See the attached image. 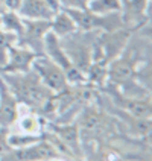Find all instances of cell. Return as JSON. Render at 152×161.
Returning a JSON list of instances; mask_svg holds the SVG:
<instances>
[{
	"label": "cell",
	"instance_id": "cell-5",
	"mask_svg": "<svg viewBox=\"0 0 152 161\" xmlns=\"http://www.w3.org/2000/svg\"><path fill=\"white\" fill-rule=\"evenodd\" d=\"M56 158H61V155L43 137L40 142L25 147H11L2 161H50Z\"/></svg>",
	"mask_w": 152,
	"mask_h": 161
},
{
	"label": "cell",
	"instance_id": "cell-3",
	"mask_svg": "<svg viewBox=\"0 0 152 161\" xmlns=\"http://www.w3.org/2000/svg\"><path fill=\"white\" fill-rule=\"evenodd\" d=\"M43 53L50 61H53L56 65H59L63 69L70 85H78V84L85 82V75L70 63L69 56L64 52L63 46H61V40L50 31L46 34L44 40H43Z\"/></svg>",
	"mask_w": 152,
	"mask_h": 161
},
{
	"label": "cell",
	"instance_id": "cell-16",
	"mask_svg": "<svg viewBox=\"0 0 152 161\" xmlns=\"http://www.w3.org/2000/svg\"><path fill=\"white\" fill-rule=\"evenodd\" d=\"M91 0H59L61 9H85Z\"/></svg>",
	"mask_w": 152,
	"mask_h": 161
},
{
	"label": "cell",
	"instance_id": "cell-14",
	"mask_svg": "<svg viewBox=\"0 0 152 161\" xmlns=\"http://www.w3.org/2000/svg\"><path fill=\"white\" fill-rule=\"evenodd\" d=\"M120 2L122 0H91L88 3V9L99 15H107L120 12Z\"/></svg>",
	"mask_w": 152,
	"mask_h": 161
},
{
	"label": "cell",
	"instance_id": "cell-21",
	"mask_svg": "<svg viewBox=\"0 0 152 161\" xmlns=\"http://www.w3.org/2000/svg\"><path fill=\"white\" fill-rule=\"evenodd\" d=\"M137 161H140V160H137Z\"/></svg>",
	"mask_w": 152,
	"mask_h": 161
},
{
	"label": "cell",
	"instance_id": "cell-13",
	"mask_svg": "<svg viewBox=\"0 0 152 161\" xmlns=\"http://www.w3.org/2000/svg\"><path fill=\"white\" fill-rule=\"evenodd\" d=\"M0 26L2 29L8 31L14 35H18L23 32L25 27V20L18 15V12H12V11H3L0 14Z\"/></svg>",
	"mask_w": 152,
	"mask_h": 161
},
{
	"label": "cell",
	"instance_id": "cell-20",
	"mask_svg": "<svg viewBox=\"0 0 152 161\" xmlns=\"http://www.w3.org/2000/svg\"><path fill=\"white\" fill-rule=\"evenodd\" d=\"M50 161H70V160H64V158H56V160H50Z\"/></svg>",
	"mask_w": 152,
	"mask_h": 161
},
{
	"label": "cell",
	"instance_id": "cell-12",
	"mask_svg": "<svg viewBox=\"0 0 152 161\" xmlns=\"http://www.w3.org/2000/svg\"><path fill=\"white\" fill-rule=\"evenodd\" d=\"M75 31H78V27L75 25L73 18L65 9H59L55 12V15L50 20V32H53L58 38H64V36L73 34Z\"/></svg>",
	"mask_w": 152,
	"mask_h": 161
},
{
	"label": "cell",
	"instance_id": "cell-19",
	"mask_svg": "<svg viewBox=\"0 0 152 161\" xmlns=\"http://www.w3.org/2000/svg\"><path fill=\"white\" fill-rule=\"evenodd\" d=\"M44 2L53 9V12H56V11L61 9V6H59V0H44Z\"/></svg>",
	"mask_w": 152,
	"mask_h": 161
},
{
	"label": "cell",
	"instance_id": "cell-9",
	"mask_svg": "<svg viewBox=\"0 0 152 161\" xmlns=\"http://www.w3.org/2000/svg\"><path fill=\"white\" fill-rule=\"evenodd\" d=\"M9 129L15 131V132H21V134L41 135L46 129L44 119L34 109L25 107V105H20L18 107V116L14 122V125Z\"/></svg>",
	"mask_w": 152,
	"mask_h": 161
},
{
	"label": "cell",
	"instance_id": "cell-1",
	"mask_svg": "<svg viewBox=\"0 0 152 161\" xmlns=\"http://www.w3.org/2000/svg\"><path fill=\"white\" fill-rule=\"evenodd\" d=\"M20 105L37 111L40 116L49 107L53 93L41 82L37 73L31 69L26 73H0Z\"/></svg>",
	"mask_w": 152,
	"mask_h": 161
},
{
	"label": "cell",
	"instance_id": "cell-4",
	"mask_svg": "<svg viewBox=\"0 0 152 161\" xmlns=\"http://www.w3.org/2000/svg\"><path fill=\"white\" fill-rule=\"evenodd\" d=\"M32 70L37 73V76L41 79V82H43L53 94L61 93V91H64V90L70 85L63 69H61L59 65H56L53 61H50L44 55L37 56L35 59H34Z\"/></svg>",
	"mask_w": 152,
	"mask_h": 161
},
{
	"label": "cell",
	"instance_id": "cell-15",
	"mask_svg": "<svg viewBox=\"0 0 152 161\" xmlns=\"http://www.w3.org/2000/svg\"><path fill=\"white\" fill-rule=\"evenodd\" d=\"M14 44H17V35L2 29V26H0V69L5 65L6 56H8V50Z\"/></svg>",
	"mask_w": 152,
	"mask_h": 161
},
{
	"label": "cell",
	"instance_id": "cell-11",
	"mask_svg": "<svg viewBox=\"0 0 152 161\" xmlns=\"http://www.w3.org/2000/svg\"><path fill=\"white\" fill-rule=\"evenodd\" d=\"M18 15L25 20H52L55 12L44 0H21Z\"/></svg>",
	"mask_w": 152,
	"mask_h": 161
},
{
	"label": "cell",
	"instance_id": "cell-18",
	"mask_svg": "<svg viewBox=\"0 0 152 161\" xmlns=\"http://www.w3.org/2000/svg\"><path fill=\"white\" fill-rule=\"evenodd\" d=\"M5 11H12V12H18V9L21 6V0H2Z\"/></svg>",
	"mask_w": 152,
	"mask_h": 161
},
{
	"label": "cell",
	"instance_id": "cell-7",
	"mask_svg": "<svg viewBox=\"0 0 152 161\" xmlns=\"http://www.w3.org/2000/svg\"><path fill=\"white\" fill-rule=\"evenodd\" d=\"M25 20V18H23ZM50 31V20H25L23 32L18 35L17 44L34 50L38 56L43 53V40Z\"/></svg>",
	"mask_w": 152,
	"mask_h": 161
},
{
	"label": "cell",
	"instance_id": "cell-8",
	"mask_svg": "<svg viewBox=\"0 0 152 161\" xmlns=\"http://www.w3.org/2000/svg\"><path fill=\"white\" fill-rule=\"evenodd\" d=\"M38 55L25 46L14 44L8 50L5 65L0 69V73H26L32 69V63Z\"/></svg>",
	"mask_w": 152,
	"mask_h": 161
},
{
	"label": "cell",
	"instance_id": "cell-17",
	"mask_svg": "<svg viewBox=\"0 0 152 161\" xmlns=\"http://www.w3.org/2000/svg\"><path fill=\"white\" fill-rule=\"evenodd\" d=\"M11 151V146L8 143V129L0 126V161L3 160V157Z\"/></svg>",
	"mask_w": 152,
	"mask_h": 161
},
{
	"label": "cell",
	"instance_id": "cell-10",
	"mask_svg": "<svg viewBox=\"0 0 152 161\" xmlns=\"http://www.w3.org/2000/svg\"><path fill=\"white\" fill-rule=\"evenodd\" d=\"M18 103L17 97L11 91L8 84L0 76V126L9 129L14 125L18 116Z\"/></svg>",
	"mask_w": 152,
	"mask_h": 161
},
{
	"label": "cell",
	"instance_id": "cell-6",
	"mask_svg": "<svg viewBox=\"0 0 152 161\" xmlns=\"http://www.w3.org/2000/svg\"><path fill=\"white\" fill-rule=\"evenodd\" d=\"M149 3L151 0H122L120 18L126 29L134 32L149 23Z\"/></svg>",
	"mask_w": 152,
	"mask_h": 161
},
{
	"label": "cell",
	"instance_id": "cell-2",
	"mask_svg": "<svg viewBox=\"0 0 152 161\" xmlns=\"http://www.w3.org/2000/svg\"><path fill=\"white\" fill-rule=\"evenodd\" d=\"M98 34L99 31L85 32V31L78 29L70 35L59 38L61 46L69 56L70 63L84 75L93 63V47H94V41L98 38Z\"/></svg>",
	"mask_w": 152,
	"mask_h": 161
}]
</instances>
